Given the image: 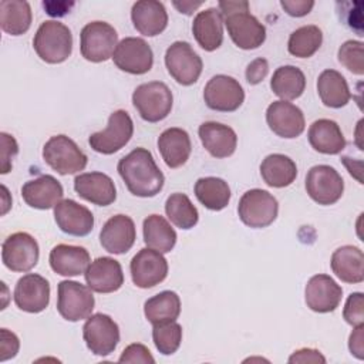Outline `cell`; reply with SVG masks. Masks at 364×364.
Wrapping results in <instances>:
<instances>
[{
	"instance_id": "3957f363",
	"label": "cell",
	"mask_w": 364,
	"mask_h": 364,
	"mask_svg": "<svg viewBox=\"0 0 364 364\" xmlns=\"http://www.w3.org/2000/svg\"><path fill=\"white\" fill-rule=\"evenodd\" d=\"M33 47L43 61L48 64L64 63L73 51L71 30L57 20H47L37 28Z\"/></svg>"
},
{
	"instance_id": "f6af8a7d",
	"label": "cell",
	"mask_w": 364,
	"mask_h": 364,
	"mask_svg": "<svg viewBox=\"0 0 364 364\" xmlns=\"http://www.w3.org/2000/svg\"><path fill=\"white\" fill-rule=\"evenodd\" d=\"M0 142H1V152H0V159H1V173L6 175L11 171L13 165V158L18 154V144L14 139L13 135L7 132L0 134Z\"/></svg>"
},
{
	"instance_id": "484cf974",
	"label": "cell",
	"mask_w": 364,
	"mask_h": 364,
	"mask_svg": "<svg viewBox=\"0 0 364 364\" xmlns=\"http://www.w3.org/2000/svg\"><path fill=\"white\" fill-rule=\"evenodd\" d=\"M198 134L203 148L213 158H228L236 151L237 135L229 125L206 121L199 125Z\"/></svg>"
},
{
	"instance_id": "d590c367",
	"label": "cell",
	"mask_w": 364,
	"mask_h": 364,
	"mask_svg": "<svg viewBox=\"0 0 364 364\" xmlns=\"http://www.w3.org/2000/svg\"><path fill=\"white\" fill-rule=\"evenodd\" d=\"M195 196L196 199L209 210L219 212L229 205L230 188L228 182L216 176L199 178L195 182Z\"/></svg>"
},
{
	"instance_id": "836d02e7",
	"label": "cell",
	"mask_w": 364,
	"mask_h": 364,
	"mask_svg": "<svg viewBox=\"0 0 364 364\" xmlns=\"http://www.w3.org/2000/svg\"><path fill=\"white\" fill-rule=\"evenodd\" d=\"M144 242L146 247L161 253H169L176 245V232L161 215H149L142 223Z\"/></svg>"
},
{
	"instance_id": "cb8c5ba5",
	"label": "cell",
	"mask_w": 364,
	"mask_h": 364,
	"mask_svg": "<svg viewBox=\"0 0 364 364\" xmlns=\"http://www.w3.org/2000/svg\"><path fill=\"white\" fill-rule=\"evenodd\" d=\"M63 185L53 175H40L21 186L23 200L34 209L46 210L63 200Z\"/></svg>"
},
{
	"instance_id": "4dcf8cb0",
	"label": "cell",
	"mask_w": 364,
	"mask_h": 364,
	"mask_svg": "<svg viewBox=\"0 0 364 364\" xmlns=\"http://www.w3.org/2000/svg\"><path fill=\"white\" fill-rule=\"evenodd\" d=\"M330 266L333 273L344 283L357 284L364 280V255L357 246L346 245L336 249Z\"/></svg>"
},
{
	"instance_id": "83f0119b",
	"label": "cell",
	"mask_w": 364,
	"mask_h": 364,
	"mask_svg": "<svg viewBox=\"0 0 364 364\" xmlns=\"http://www.w3.org/2000/svg\"><path fill=\"white\" fill-rule=\"evenodd\" d=\"M48 262L53 272L60 276L71 277L85 273L88 264L91 263V259L85 247L61 243L51 249Z\"/></svg>"
},
{
	"instance_id": "9c48e42d",
	"label": "cell",
	"mask_w": 364,
	"mask_h": 364,
	"mask_svg": "<svg viewBox=\"0 0 364 364\" xmlns=\"http://www.w3.org/2000/svg\"><path fill=\"white\" fill-rule=\"evenodd\" d=\"M92 290L74 280H63L57 286V310L67 321L88 318L94 310Z\"/></svg>"
},
{
	"instance_id": "11a10c76",
	"label": "cell",
	"mask_w": 364,
	"mask_h": 364,
	"mask_svg": "<svg viewBox=\"0 0 364 364\" xmlns=\"http://www.w3.org/2000/svg\"><path fill=\"white\" fill-rule=\"evenodd\" d=\"M1 192H3V195H1V203H3L1 215H6L7 210H9L10 206H11V199H10V200L7 199V198H10V195H9V191H7V188H6L4 185H1Z\"/></svg>"
},
{
	"instance_id": "7402d4cb",
	"label": "cell",
	"mask_w": 364,
	"mask_h": 364,
	"mask_svg": "<svg viewBox=\"0 0 364 364\" xmlns=\"http://www.w3.org/2000/svg\"><path fill=\"white\" fill-rule=\"evenodd\" d=\"M87 286L95 293H114L124 284L121 263L112 257L102 256L92 260L84 273Z\"/></svg>"
},
{
	"instance_id": "7dc6e473",
	"label": "cell",
	"mask_w": 364,
	"mask_h": 364,
	"mask_svg": "<svg viewBox=\"0 0 364 364\" xmlns=\"http://www.w3.org/2000/svg\"><path fill=\"white\" fill-rule=\"evenodd\" d=\"M269 73V63L266 58H255L246 68V81L250 85L262 82Z\"/></svg>"
},
{
	"instance_id": "8d00e7d4",
	"label": "cell",
	"mask_w": 364,
	"mask_h": 364,
	"mask_svg": "<svg viewBox=\"0 0 364 364\" xmlns=\"http://www.w3.org/2000/svg\"><path fill=\"white\" fill-rule=\"evenodd\" d=\"M270 88L283 101L296 100L306 90L304 73L296 65H280L273 73Z\"/></svg>"
},
{
	"instance_id": "52a82bcc",
	"label": "cell",
	"mask_w": 364,
	"mask_h": 364,
	"mask_svg": "<svg viewBox=\"0 0 364 364\" xmlns=\"http://www.w3.org/2000/svg\"><path fill=\"white\" fill-rule=\"evenodd\" d=\"M117 46V30L105 21H91L80 33V51L87 61L102 63L112 58Z\"/></svg>"
},
{
	"instance_id": "7a4b0ae2",
	"label": "cell",
	"mask_w": 364,
	"mask_h": 364,
	"mask_svg": "<svg viewBox=\"0 0 364 364\" xmlns=\"http://www.w3.org/2000/svg\"><path fill=\"white\" fill-rule=\"evenodd\" d=\"M228 34L242 50L259 48L266 40V27L249 11V1H219Z\"/></svg>"
},
{
	"instance_id": "bcb514c9",
	"label": "cell",
	"mask_w": 364,
	"mask_h": 364,
	"mask_svg": "<svg viewBox=\"0 0 364 364\" xmlns=\"http://www.w3.org/2000/svg\"><path fill=\"white\" fill-rule=\"evenodd\" d=\"M20 350V340L18 337L7 330H0V361H7L10 358H14Z\"/></svg>"
},
{
	"instance_id": "e575fe53",
	"label": "cell",
	"mask_w": 364,
	"mask_h": 364,
	"mask_svg": "<svg viewBox=\"0 0 364 364\" xmlns=\"http://www.w3.org/2000/svg\"><path fill=\"white\" fill-rule=\"evenodd\" d=\"M144 314L152 326L176 321L181 314V299L175 291L164 290L145 301Z\"/></svg>"
},
{
	"instance_id": "4fadbf2b",
	"label": "cell",
	"mask_w": 364,
	"mask_h": 364,
	"mask_svg": "<svg viewBox=\"0 0 364 364\" xmlns=\"http://www.w3.org/2000/svg\"><path fill=\"white\" fill-rule=\"evenodd\" d=\"M307 195L318 205L327 206L340 200L344 192L341 175L330 165H314L306 175Z\"/></svg>"
},
{
	"instance_id": "277c9868",
	"label": "cell",
	"mask_w": 364,
	"mask_h": 364,
	"mask_svg": "<svg viewBox=\"0 0 364 364\" xmlns=\"http://www.w3.org/2000/svg\"><path fill=\"white\" fill-rule=\"evenodd\" d=\"M132 104L144 121L159 122L169 115L173 95L165 82L149 81L134 90Z\"/></svg>"
},
{
	"instance_id": "d6986e66",
	"label": "cell",
	"mask_w": 364,
	"mask_h": 364,
	"mask_svg": "<svg viewBox=\"0 0 364 364\" xmlns=\"http://www.w3.org/2000/svg\"><path fill=\"white\" fill-rule=\"evenodd\" d=\"M343 297V289L328 274H316L309 279L304 287V301L311 311H334Z\"/></svg>"
},
{
	"instance_id": "9a60e30c",
	"label": "cell",
	"mask_w": 364,
	"mask_h": 364,
	"mask_svg": "<svg viewBox=\"0 0 364 364\" xmlns=\"http://www.w3.org/2000/svg\"><path fill=\"white\" fill-rule=\"evenodd\" d=\"M112 60L121 71L141 75L152 68L154 53L144 38L125 37L118 43L112 54Z\"/></svg>"
},
{
	"instance_id": "ffe728a7",
	"label": "cell",
	"mask_w": 364,
	"mask_h": 364,
	"mask_svg": "<svg viewBox=\"0 0 364 364\" xmlns=\"http://www.w3.org/2000/svg\"><path fill=\"white\" fill-rule=\"evenodd\" d=\"M136 229L134 220L127 215L111 216L100 232V243L108 253L124 255L135 243Z\"/></svg>"
},
{
	"instance_id": "d4e9b609",
	"label": "cell",
	"mask_w": 364,
	"mask_h": 364,
	"mask_svg": "<svg viewBox=\"0 0 364 364\" xmlns=\"http://www.w3.org/2000/svg\"><path fill=\"white\" fill-rule=\"evenodd\" d=\"M131 20L135 30L146 37L161 34L168 26V13L158 0H139L132 4Z\"/></svg>"
},
{
	"instance_id": "c3c4849f",
	"label": "cell",
	"mask_w": 364,
	"mask_h": 364,
	"mask_svg": "<svg viewBox=\"0 0 364 364\" xmlns=\"http://www.w3.org/2000/svg\"><path fill=\"white\" fill-rule=\"evenodd\" d=\"M282 9L291 17H303L307 16L314 7L313 0H282Z\"/></svg>"
},
{
	"instance_id": "74e56055",
	"label": "cell",
	"mask_w": 364,
	"mask_h": 364,
	"mask_svg": "<svg viewBox=\"0 0 364 364\" xmlns=\"http://www.w3.org/2000/svg\"><path fill=\"white\" fill-rule=\"evenodd\" d=\"M31 7L23 0L0 1V26L10 36H21L31 26Z\"/></svg>"
},
{
	"instance_id": "b9f144b4",
	"label": "cell",
	"mask_w": 364,
	"mask_h": 364,
	"mask_svg": "<svg viewBox=\"0 0 364 364\" xmlns=\"http://www.w3.org/2000/svg\"><path fill=\"white\" fill-rule=\"evenodd\" d=\"M338 63L355 75L364 74V44L357 40H347L338 48Z\"/></svg>"
},
{
	"instance_id": "f35d334b",
	"label": "cell",
	"mask_w": 364,
	"mask_h": 364,
	"mask_svg": "<svg viewBox=\"0 0 364 364\" xmlns=\"http://www.w3.org/2000/svg\"><path fill=\"white\" fill-rule=\"evenodd\" d=\"M165 213L176 228L188 230L199 220V212L191 199L181 192L171 193L165 202Z\"/></svg>"
},
{
	"instance_id": "7c38bea8",
	"label": "cell",
	"mask_w": 364,
	"mask_h": 364,
	"mask_svg": "<svg viewBox=\"0 0 364 364\" xmlns=\"http://www.w3.org/2000/svg\"><path fill=\"white\" fill-rule=\"evenodd\" d=\"M82 338L87 348L100 357L114 353L119 343V327L108 314H91L82 326Z\"/></svg>"
},
{
	"instance_id": "7bdbcfd3",
	"label": "cell",
	"mask_w": 364,
	"mask_h": 364,
	"mask_svg": "<svg viewBox=\"0 0 364 364\" xmlns=\"http://www.w3.org/2000/svg\"><path fill=\"white\" fill-rule=\"evenodd\" d=\"M343 317L353 327L364 324V294L361 291H354L347 297Z\"/></svg>"
},
{
	"instance_id": "ab89813d",
	"label": "cell",
	"mask_w": 364,
	"mask_h": 364,
	"mask_svg": "<svg viewBox=\"0 0 364 364\" xmlns=\"http://www.w3.org/2000/svg\"><path fill=\"white\" fill-rule=\"evenodd\" d=\"M321 43L323 33L317 26H301L290 34L287 41V50L291 55L297 58H309L318 51Z\"/></svg>"
},
{
	"instance_id": "f1b7e54d",
	"label": "cell",
	"mask_w": 364,
	"mask_h": 364,
	"mask_svg": "<svg viewBox=\"0 0 364 364\" xmlns=\"http://www.w3.org/2000/svg\"><path fill=\"white\" fill-rule=\"evenodd\" d=\"M158 151L168 168L185 165L192 152L189 134L178 127L165 129L158 138Z\"/></svg>"
},
{
	"instance_id": "5b68a950",
	"label": "cell",
	"mask_w": 364,
	"mask_h": 364,
	"mask_svg": "<svg viewBox=\"0 0 364 364\" xmlns=\"http://www.w3.org/2000/svg\"><path fill=\"white\" fill-rule=\"evenodd\" d=\"M44 162L60 175H73L87 166L88 158L67 135H54L43 146Z\"/></svg>"
},
{
	"instance_id": "5bb4252c",
	"label": "cell",
	"mask_w": 364,
	"mask_h": 364,
	"mask_svg": "<svg viewBox=\"0 0 364 364\" xmlns=\"http://www.w3.org/2000/svg\"><path fill=\"white\" fill-rule=\"evenodd\" d=\"M203 100L208 108L219 112H233L245 101V90L230 75H213L203 88Z\"/></svg>"
},
{
	"instance_id": "f5cc1de1",
	"label": "cell",
	"mask_w": 364,
	"mask_h": 364,
	"mask_svg": "<svg viewBox=\"0 0 364 364\" xmlns=\"http://www.w3.org/2000/svg\"><path fill=\"white\" fill-rule=\"evenodd\" d=\"M341 161H343V164L346 165V168L348 169L350 175L354 176L360 183H363V178H361V165H363V164H361V161H358V162L355 164V161L351 159V158H348V156H343Z\"/></svg>"
},
{
	"instance_id": "f546056e",
	"label": "cell",
	"mask_w": 364,
	"mask_h": 364,
	"mask_svg": "<svg viewBox=\"0 0 364 364\" xmlns=\"http://www.w3.org/2000/svg\"><path fill=\"white\" fill-rule=\"evenodd\" d=\"M311 148L324 155H337L346 148V138L340 125L328 118L316 119L307 132Z\"/></svg>"
},
{
	"instance_id": "44dd1931",
	"label": "cell",
	"mask_w": 364,
	"mask_h": 364,
	"mask_svg": "<svg viewBox=\"0 0 364 364\" xmlns=\"http://www.w3.org/2000/svg\"><path fill=\"white\" fill-rule=\"evenodd\" d=\"M54 219L61 232L71 236H87L94 228L91 210L74 199H63L54 208Z\"/></svg>"
},
{
	"instance_id": "db71d44e",
	"label": "cell",
	"mask_w": 364,
	"mask_h": 364,
	"mask_svg": "<svg viewBox=\"0 0 364 364\" xmlns=\"http://www.w3.org/2000/svg\"><path fill=\"white\" fill-rule=\"evenodd\" d=\"M178 10H179V13H183V14H192L196 9H199L203 3L202 1H196V3H193V1H173L172 3Z\"/></svg>"
},
{
	"instance_id": "ac0fdd59",
	"label": "cell",
	"mask_w": 364,
	"mask_h": 364,
	"mask_svg": "<svg viewBox=\"0 0 364 364\" xmlns=\"http://www.w3.org/2000/svg\"><path fill=\"white\" fill-rule=\"evenodd\" d=\"M266 122L277 136L286 139L300 136L306 128L303 111L297 105L283 100L273 101L267 107Z\"/></svg>"
},
{
	"instance_id": "1f68e13d",
	"label": "cell",
	"mask_w": 364,
	"mask_h": 364,
	"mask_svg": "<svg viewBox=\"0 0 364 364\" xmlns=\"http://www.w3.org/2000/svg\"><path fill=\"white\" fill-rule=\"evenodd\" d=\"M317 92L328 108H341L351 100V92L344 75L336 70H324L317 78Z\"/></svg>"
},
{
	"instance_id": "60d3db41",
	"label": "cell",
	"mask_w": 364,
	"mask_h": 364,
	"mask_svg": "<svg viewBox=\"0 0 364 364\" xmlns=\"http://www.w3.org/2000/svg\"><path fill=\"white\" fill-rule=\"evenodd\" d=\"M152 340L161 354L171 355L176 353L182 343V326L176 321L155 324L152 328Z\"/></svg>"
},
{
	"instance_id": "ba28073f",
	"label": "cell",
	"mask_w": 364,
	"mask_h": 364,
	"mask_svg": "<svg viewBox=\"0 0 364 364\" xmlns=\"http://www.w3.org/2000/svg\"><path fill=\"white\" fill-rule=\"evenodd\" d=\"M132 134L134 122L129 114L124 109H117L109 115L108 124L102 131L88 136V144L98 154L112 155L129 142Z\"/></svg>"
},
{
	"instance_id": "e0dca14e",
	"label": "cell",
	"mask_w": 364,
	"mask_h": 364,
	"mask_svg": "<svg viewBox=\"0 0 364 364\" xmlns=\"http://www.w3.org/2000/svg\"><path fill=\"white\" fill-rule=\"evenodd\" d=\"M13 299L26 313H41L50 303V283L37 273H27L16 283Z\"/></svg>"
},
{
	"instance_id": "4316f807",
	"label": "cell",
	"mask_w": 364,
	"mask_h": 364,
	"mask_svg": "<svg viewBox=\"0 0 364 364\" xmlns=\"http://www.w3.org/2000/svg\"><path fill=\"white\" fill-rule=\"evenodd\" d=\"M196 43L205 51H215L223 43V17L219 9L209 7L199 11L192 23Z\"/></svg>"
},
{
	"instance_id": "30bf717a",
	"label": "cell",
	"mask_w": 364,
	"mask_h": 364,
	"mask_svg": "<svg viewBox=\"0 0 364 364\" xmlns=\"http://www.w3.org/2000/svg\"><path fill=\"white\" fill-rule=\"evenodd\" d=\"M165 65L169 75L181 85L195 84L203 68L202 58L188 41H175L166 48Z\"/></svg>"
},
{
	"instance_id": "6da1fadb",
	"label": "cell",
	"mask_w": 364,
	"mask_h": 364,
	"mask_svg": "<svg viewBox=\"0 0 364 364\" xmlns=\"http://www.w3.org/2000/svg\"><path fill=\"white\" fill-rule=\"evenodd\" d=\"M117 171L127 189L139 198L158 195L165 183L162 171L146 148H135L122 156L118 161Z\"/></svg>"
},
{
	"instance_id": "816d5d0a",
	"label": "cell",
	"mask_w": 364,
	"mask_h": 364,
	"mask_svg": "<svg viewBox=\"0 0 364 364\" xmlns=\"http://www.w3.org/2000/svg\"><path fill=\"white\" fill-rule=\"evenodd\" d=\"M74 6V1H43L46 13L51 17H63L70 13V9Z\"/></svg>"
},
{
	"instance_id": "f907efd6",
	"label": "cell",
	"mask_w": 364,
	"mask_h": 364,
	"mask_svg": "<svg viewBox=\"0 0 364 364\" xmlns=\"http://www.w3.org/2000/svg\"><path fill=\"white\" fill-rule=\"evenodd\" d=\"M348 348L355 358L364 360V324L354 327L351 331L348 338Z\"/></svg>"
},
{
	"instance_id": "8992f818",
	"label": "cell",
	"mask_w": 364,
	"mask_h": 364,
	"mask_svg": "<svg viewBox=\"0 0 364 364\" xmlns=\"http://www.w3.org/2000/svg\"><path fill=\"white\" fill-rule=\"evenodd\" d=\"M279 213L277 199L264 189L246 191L237 205L239 219L249 228L262 229L272 225Z\"/></svg>"
},
{
	"instance_id": "d6a6232c",
	"label": "cell",
	"mask_w": 364,
	"mask_h": 364,
	"mask_svg": "<svg viewBox=\"0 0 364 364\" xmlns=\"http://www.w3.org/2000/svg\"><path fill=\"white\" fill-rule=\"evenodd\" d=\"M260 176L272 188H286L297 176L296 162L283 154H270L260 164Z\"/></svg>"
},
{
	"instance_id": "603a6c76",
	"label": "cell",
	"mask_w": 364,
	"mask_h": 364,
	"mask_svg": "<svg viewBox=\"0 0 364 364\" xmlns=\"http://www.w3.org/2000/svg\"><path fill=\"white\" fill-rule=\"evenodd\" d=\"M74 191L80 198L97 206H108L117 199L114 181L102 172H84L75 176Z\"/></svg>"
},
{
	"instance_id": "8fae6325",
	"label": "cell",
	"mask_w": 364,
	"mask_h": 364,
	"mask_svg": "<svg viewBox=\"0 0 364 364\" xmlns=\"http://www.w3.org/2000/svg\"><path fill=\"white\" fill-rule=\"evenodd\" d=\"M40 247L37 240L27 232H16L1 245L3 264L16 273H26L38 263Z\"/></svg>"
},
{
	"instance_id": "2e32d148",
	"label": "cell",
	"mask_w": 364,
	"mask_h": 364,
	"mask_svg": "<svg viewBox=\"0 0 364 364\" xmlns=\"http://www.w3.org/2000/svg\"><path fill=\"white\" fill-rule=\"evenodd\" d=\"M131 277L136 287L151 289L168 276V262L161 252L149 247L141 249L129 263Z\"/></svg>"
},
{
	"instance_id": "681fc988",
	"label": "cell",
	"mask_w": 364,
	"mask_h": 364,
	"mask_svg": "<svg viewBox=\"0 0 364 364\" xmlns=\"http://www.w3.org/2000/svg\"><path fill=\"white\" fill-rule=\"evenodd\" d=\"M290 364H296V363H316V364H324L326 363V357L316 348H300L296 350L294 353H291V355L287 360Z\"/></svg>"
},
{
	"instance_id": "ee69618b",
	"label": "cell",
	"mask_w": 364,
	"mask_h": 364,
	"mask_svg": "<svg viewBox=\"0 0 364 364\" xmlns=\"http://www.w3.org/2000/svg\"><path fill=\"white\" fill-rule=\"evenodd\" d=\"M118 361L119 363H131V364H135V363L154 364L155 358L152 357V354H151V351L148 350L146 346L139 344V343H134V344H129L128 347L124 348Z\"/></svg>"
}]
</instances>
